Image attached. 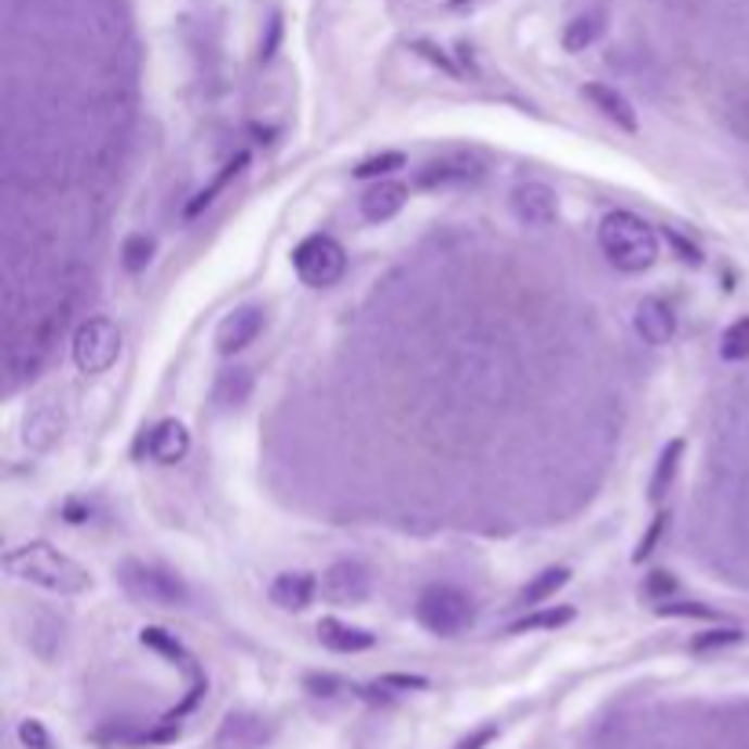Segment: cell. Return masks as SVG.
Masks as SVG:
<instances>
[{"instance_id": "4dcf8cb0", "label": "cell", "mask_w": 749, "mask_h": 749, "mask_svg": "<svg viewBox=\"0 0 749 749\" xmlns=\"http://www.w3.org/2000/svg\"><path fill=\"white\" fill-rule=\"evenodd\" d=\"M665 242H669V249H673L676 256L684 259L687 267H702V249H698L695 242H687V238H684L681 231H673V227H669V231H665Z\"/></svg>"}, {"instance_id": "74e56055", "label": "cell", "mask_w": 749, "mask_h": 749, "mask_svg": "<svg viewBox=\"0 0 749 749\" xmlns=\"http://www.w3.org/2000/svg\"><path fill=\"white\" fill-rule=\"evenodd\" d=\"M662 526H665V516H658L655 523H651V531H647V537L640 542V548H636V556H633L636 563H644V559L655 553V542H658V534H662Z\"/></svg>"}, {"instance_id": "2e32d148", "label": "cell", "mask_w": 749, "mask_h": 749, "mask_svg": "<svg viewBox=\"0 0 749 749\" xmlns=\"http://www.w3.org/2000/svg\"><path fill=\"white\" fill-rule=\"evenodd\" d=\"M315 593H318V582L307 571H285L271 582V604L282 607V611H293V614L307 611Z\"/></svg>"}, {"instance_id": "5b68a950", "label": "cell", "mask_w": 749, "mask_h": 749, "mask_svg": "<svg viewBox=\"0 0 749 749\" xmlns=\"http://www.w3.org/2000/svg\"><path fill=\"white\" fill-rule=\"evenodd\" d=\"M293 267L300 275V282L312 289H329L337 285L347 271V253L337 238L329 234H312L296 245L293 253Z\"/></svg>"}, {"instance_id": "7a4b0ae2", "label": "cell", "mask_w": 749, "mask_h": 749, "mask_svg": "<svg viewBox=\"0 0 749 749\" xmlns=\"http://www.w3.org/2000/svg\"><path fill=\"white\" fill-rule=\"evenodd\" d=\"M599 249L618 271L640 275L658 259V234L647 219L618 208L599 219Z\"/></svg>"}, {"instance_id": "603a6c76", "label": "cell", "mask_w": 749, "mask_h": 749, "mask_svg": "<svg viewBox=\"0 0 749 749\" xmlns=\"http://www.w3.org/2000/svg\"><path fill=\"white\" fill-rule=\"evenodd\" d=\"M721 117H724L727 132H735L742 143H749V85H738L724 96Z\"/></svg>"}, {"instance_id": "52a82bcc", "label": "cell", "mask_w": 749, "mask_h": 749, "mask_svg": "<svg viewBox=\"0 0 749 749\" xmlns=\"http://www.w3.org/2000/svg\"><path fill=\"white\" fill-rule=\"evenodd\" d=\"M508 208H512L519 227L545 231V227H553L559 219V194L548 183H542V179H526L508 198Z\"/></svg>"}, {"instance_id": "9c48e42d", "label": "cell", "mask_w": 749, "mask_h": 749, "mask_svg": "<svg viewBox=\"0 0 749 749\" xmlns=\"http://www.w3.org/2000/svg\"><path fill=\"white\" fill-rule=\"evenodd\" d=\"M483 176V162L475 154H446L428 162L424 168H417V187L424 191H443V187H461L475 183Z\"/></svg>"}, {"instance_id": "5bb4252c", "label": "cell", "mask_w": 749, "mask_h": 749, "mask_svg": "<svg viewBox=\"0 0 749 749\" xmlns=\"http://www.w3.org/2000/svg\"><path fill=\"white\" fill-rule=\"evenodd\" d=\"M143 449H147L150 461L176 465V461H183L187 449H191V432H187L179 421H162L143 435Z\"/></svg>"}, {"instance_id": "30bf717a", "label": "cell", "mask_w": 749, "mask_h": 749, "mask_svg": "<svg viewBox=\"0 0 749 749\" xmlns=\"http://www.w3.org/2000/svg\"><path fill=\"white\" fill-rule=\"evenodd\" d=\"M322 593L329 604H363V599L373 593V577L363 563H352V559H344V563H333L322 577Z\"/></svg>"}, {"instance_id": "ba28073f", "label": "cell", "mask_w": 749, "mask_h": 749, "mask_svg": "<svg viewBox=\"0 0 749 749\" xmlns=\"http://www.w3.org/2000/svg\"><path fill=\"white\" fill-rule=\"evenodd\" d=\"M267 742H271V724L259 713H249V709L227 713L213 738L216 749H264Z\"/></svg>"}, {"instance_id": "d6a6232c", "label": "cell", "mask_w": 749, "mask_h": 749, "mask_svg": "<svg viewBox=\"0 0 749 749\" xmlns=\"http://www.w3.org/2000/svg\"><path fill=\"white\" fill-rule=\"evenodd\" d=\"M278 45H282V15H271L267 18V34H264V41H259V63H271L275 52H278Z\"/></svg>"}, {"instance_id": "d4e9b609", "label": "cell", "mask_w": 749, "mask_h": 749, "mask_svg": "<svg viewBox=\"0 0 749 749\" xmlns=\"http://www.w3.org/2000/svg\"><path fill=\"white\" fill-rule=\"evenodd\" d=\"M139 640H143V647H150V651H157L162 658H168V662H179V665H191V655L183 651V644L176 640V636H168L165 629H143L139 633Z\"/></svg>"}, {"instance_id": "83f0119b", "label": "cell", "mask_w": 749, "mask_h": 749, "mask_svg": "<svg viewBox=\"0 0 749 749\" xmlns=\"http://www.w3.org/2000/svg\"><path fill=\"white\" fill-rule=\"evenodd\" d=\"M150 256H154V242H150L147 234H132V238H125V245H122V267H125L128 275L147 271Z\"/></svg>"}, {"instance_id": "277c9868", "label": "cell", "mask_w": 749, "mask_h": 749, "mask_svg": "<svg viewBox=\"0 0 749 749\" xmlns=\"http://www.w3.org/2000/svg\"><path fill=\"white\" fill-rule=\"evenodd\" d=\"M122 588L136 599V604L157 607V611H173V607L187 604L183 577H176L173 571H165V567L139 563V559L122 563Z\"/></svg>"}, {"instance_id": "d590c367", "label": "cell", "mask_w": 749, "mask_h": 749, "mask_svg": "<svg viewBox=\"0 0 749 749\" xmlns=\"http://www.w3.org/2000/svg\"><path fill=\"white\" fill-rule=\"evenodd\" d=\"M658 614H673V618H716L709 607H698V604H665L658 607Z\"/></svg>"}, {"instance_id": "484cf974", "label": "cell", "mask_w": 749, "mask_h": 749, "mask_svg": "<svg viewBox=\"0 0 749 749\" xmlns=\"http://www.w3.org/2000/svg\"><path fill=\"white\" fill-rule=\"evenodd\" d=\"M398 168H406V154H398V150H384V154L358 162L355 165V179H384V176L398 173Z\"/></svg>"}, {"instance_id": "44dd1931", "label": "cell", "mask_w": 749, "mask_h": 749, "mask_svg": "<svg viewBox=\"0 0 749 749\" xmlns=\"http://www.w3.org/2000/svg\"><path fill=\"white\" fill-rule=\"evenodd\" d=\"M604 12H585V15H574L571 23L563 26V48L567 52H585V48H593L599 37H604Z\"/></svg>"}, {"instance_id": "9a60e30c", "label": "cell", "mask_w": 749, "mask_h": 749, "mask_svg": "<svg viewBox=\"0 0 749 749\" xmlns=\"http://www.w3.org/2000/svg\"><path fill=\"white\" fill-rule=\"evenodd\" d=\"M582 96L599 110V114L607 117V122H614L618 128H622V132H629V136L640 132V117H636L633 103H629V99H625L622 92H618V88L593 81V85L582 88Z\"/></svg>"}, {"instance_id": "f35d334b", "label": "cell", "mask_w": 749, "mask_h": 749, "mask_svg": "<svg viewBox=\"0 0 749 749\" xmlns=\"http://www.w3.org/2000/svg\"><path fill=\"white\" fill-rule=\"evenodd\" d=\"M676 593V577H669L665 571H655L647 577V596H669Z\"/></svg>"}, {"instance_id": "8992f818", "label": "cell", "mask_w": 749, "mask_h": 749, "mask_svg": "<svg viewBox=\"0 0 749 749\" xmlns=\"http://www.w3.org/2000/svg\"><path fill=\"white\" fill-rule=\"evenodd\" d=\"M117 355H122V333H117V326L110 322V318H88V322L77 326L74 366L81 369V373L88 377L106 373V369L117 363Z\"/></svg>"}, {"instance_id": "e575fe53", "label": "cell", "mask_w": 749, "mask_h": 749, "mask_svg": "<svg viewBox=\"0 0 749 749\" xmlns=\"http://www.w3.org/2000/svg\"><path fill=\"white\" fill-rule=\"evenodd\" d=\"M428 681L421 676H381V684H377V691L388 695V691H424Z\"/></svg>"}, {"instance_id": "6da1fadb", "label": "cell", "mask_w": 749, "mask_h": 749, "mask_svg": "<svg viewBox=\"0 0 749 749\" xmlns=\"http://www.w3.org/2000/svg\"><path fill=\"white\" fill-rule=\"evenodd\" d=\"M4 571L18 577V582H29L59 596H81L92 585V574L81 563H74V559L63 556L48 542H26L18 548H8Z\"/></svg>"}, {"instance_id": "60d3db41", "label": "cell", "mask_w": 749, "mask_h": 749, "mask_svg": "<svg viewBox=\"0 0 749 749\" xmlns=\"http://www.w3.org/2000/svg\"><path fill=\"white\" fill-rule=\"evenodd\" d=\"M475 0H449V8H454V12H461V8H472Z\"/></svg>"}, {"instance_id": "8d00e7d4", "label": "cell", "mask_w": 749, "mask_h": 749, "mask_svg": "<svg viewBox=\"0 0 749 749\" xmlns=\"http://www.w3.org/2000/svg\"><path fill=\"white\" fill-rule=\"evenodd\" d=\"M497 738V727L494 724H486V727H479V732H472V735H465L461 742H457L454 749H486Z\"/></svg>"}, {"instance_id": "ffe728a7", "label": "cell", "mask_w": 749, "mask_h": 749, "mask_svg": "<svg viewBox=\"0 0 749 749\" xmlns=\"http://www.w3.org/2000/svg\"><path fill=\"white\" fill-rule=\"evenodd\" d=\"M249 165V154H234L231 162H227L224 168H219V173L213 176V183L208 187H202V191H198L194 198H191V205H187V219H194V216H202L208 205L216 202L219 194L227 191V183H231V179H238L242 176V168Z\"/></svg>"}, {"instance_id": "f546056e", "label": "cell", "mask_w": 749, "mask_h": 749, "mask_svg": "<svg viewBox=\"0 0 749 749\" xmlns=\"http://www.w3.org/2000/svg\"><path fill=\"white\" fill-rule=\"evenodd\" d=\"M742 640V633L738 629H713V633H702L698 640L691 644L695 655H706V651H716V647H732Z\"/></svg>"}, {"instance_id": "836d02e7", "label": "cell", "mask_w": 749, "mask_h": 749, "mask_svg": "<svg viewBox=\"0 0 749 749\" xmlns=\"http://www.w3.org/2000/svg\"><path fill=\"white\" fill-rule=\"evenodd\" d=\"M18 742L26 749H52V738H48L41 721H23L18 724Z\"/></svg>"}, {"instance_id": "4fadbf2b", "label": "cell", "mask_w": 749, "mask_h": 749, "mask_svg": "<svg viewBox=\"0 0 749 749\" xmlns=\"http://www.w3.org/2000/svg\"><path fill=\"white\" fill-rule=\"evenodd\" d=\"M406 198L409 191L403 183H395V179H377V183L358 198V213H363V219H369V224H388V219H395L406 208Z\"/></svg>"}, {"instance_id": "d6986e66", "label": "cell", "mask_w": 749, "mask_h": 749, "mask_svg": "<svg viewBox=\"0 0 749 749\" xmlns=\"http://www.w3.org/2000/svg\"><path fill=\"white\" fill-rule=\"evenodd\" d=\"M249 395H253V373H249L245 366H227L216 373V384H213V403L224 406V409H234L249 403Z\"/></svg>"}, {"instance_id": "7c38bea8", "label": "cell", "mask_w": 749, "mask_h": 749, "mask_svg": "<svg viewBox=\"0 0 749 749\" xmlns=\"http://www.w3.org/2000/svg\"><path fill=\"white\" fill-rule=\"evenodd\" d=\"M633 326H636V337H640L644 344H651V347H662V344H669L676 337L673 307H669L665 300H658V296H644L640 304H636Z\"/></svg>"}, {"instance_id": "4316f807", "label": "cell", "mask_w": 749, "mask_h": 749, "mask_svg": "<svg viewBox=\"0 0 749 749\" xmlns=\"http://www.w3.org/2000/svg\"><path fill=\"white\" fill-rule=\"evenodd\" d=\"M721 355L727 358V363H742V358H749V318H738V322L724 329Z\"/></svg>"}, {"instance_id": "f1b7e54d", "label": "cell", "mask_w": 749, "mask_h": 749, "mask_svg": "<svg viewBox=\"0 0 749 749\" xmlns=\"http://www.w3.org/2000/svg\"><path fill=\"white\" fill-rule=\"evenodd\" d=\"M574 618V607H548L542 614H526L523 622L512 625V633H534V629H559Z\"/></svg>"}, {"instance_id": "e0dca14e", "label": "cell", "mask_w": 749, "mask_h": 749, "mask_svg": "<svg viewBox=\"0 0 749 749\" xmlns=\"http://www.w3.org/2000/svg\"><path fill=\"white\" fill-rule=\"evenodd\" d=\"M318 640L337 655H358V651H369V647L377 644V636L369 633V629L341 622V618H322V622H318Z\"/></svg>"}, {"instance_id": "1f68e13d", "label": "cell", "mask_w": 749, "mask_h": 749, "mask_svg": "<svg viewBox=\"0 0 749 749\" xmlns=\"http://www.w3.org/2000/svg\"><path fill=\"white\" fill-rule=\"evenodd\" d=\"M414 52H417V55H424L428 63L439 66V69H443V74H449V77H461V66H457L454 59H449V55L443 52V48H435L432 41H417V45H414Z\"/></svg>"}, {"instance_id": "ab89813d", "label": "cell", "mask_w": 749, "mask_h": 749, "mask_svg": "<svg viewBox=\"0 0 749 749\" xmlns=\"http://www.w3.org/2000/svg\"><path fill=\"white\" fill-rule=\"evenodd\" d=\"M307 691L333 695V691H341V684H337V676H307Z\"/></svg>"}, {"instance_id": "3957f363", "label": "cell", "mask_w": 749, "mask_h": 749, "mask_svg": "<svg viewBox=\"0 0 749 749\" xmlns=\"http://www.w3.org/2000/svg\"><path fill=\"white\" fill-rule=\"evenodd\" d=\"M417 622L432 636H461L475 622V604L457 585H428L414 607Z\"/></svg>"}, {"instance_id": "cb8c5ba5", "label": "cell", "mask_w": 749, "mask_h": 749, "mask_svg": "<svg viewBox=\"0 0 749 749\" xmlns=\"http://www.w3.org/2000/svg\"><path fill=\"white\" fill-rule=\"evenodd\" d=\"M681 457H684V439H673V443L662 449L658 468L651 475V497H655V502H662V497L673 491V479H676V472H681Z\"/></svg>"}, {"instance_id": "7402d4cb", "label": "cell", "mask_w": 749, "mask_h": 749, "mask_svg": "<svg viewBox=\"0 0 749 749\" xmlns=\"http://www.w3.org/2000/svg\"><path fill=\"white\" fill-rule=\"evenodd\" d=\"M567 582H571V571H567V567H548V571H542L537 577L526 582V588L519 593L516 604L519 607H537V604H545V599H553Z\"/></svg>"}, {"instance_id": "8fae6325", "label": "cell", "mask_w": 749, "mask_h": 749, "mask_svg": "<svg viewBox=\"0 0 749 749\" xmlns=\"http://www.w3.org/2000/svg\"><path fill=\"white\" fill-rule=\"evenodd\" d=\"M259 329H264V312L253 307V304L238 307V312L227 315L224 322H219V329H216V352L227 355V358L245 352V347L259 337Z\"/></svg>"}, {"instance_id": "ac0fdd59", "label": "cell", "mask_w": 749, "mask_h": 749, "mask_svg": "<svg viewBox=\"0 0 749 749\" xmlns=\"http://www.w3.org/2000/svg\"><path fill=\"white\" fill-rule=\"evenodd\" d=\"M63 428H66L63 409L55 406V398H45V403L26 417V443L34 449H48L59 435H63Z\"/></svg>"}]
</instances>
